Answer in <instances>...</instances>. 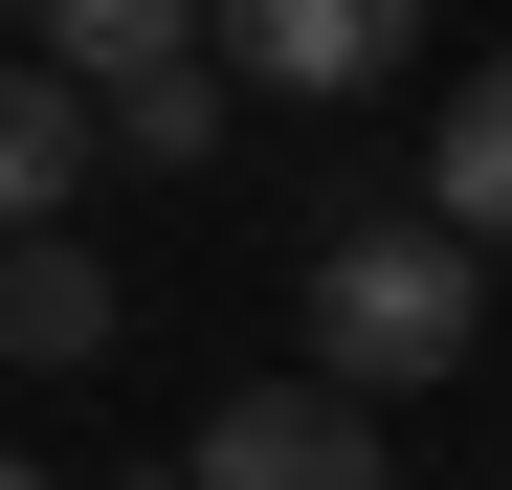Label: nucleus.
I'll return each instance as SVG.
<instances>
[{
	"instance_id": "1",
	"label": "nucleus",
	"mask_w": 512,
	"mask_h": 490,
	"mask_svg": "<svg viewBox=\"0 0 512 490\" xmlns=\"http://www.w3.org/2000/svg\"><path fill=\"white\" fill-rule=\"evenodd\" d=\"M490 335V245L468 223H357L312 268V379H357V401H401V379H446Z\"/></svg>"
},
{
	"instance_id": "2",
	"label": "nucleus",
	"mask_w": 512,
	"mask_h": 490,
	"mask_svg": "<svg viewBox=\"0 0 512 490\" xmlns=\"http://www.w3.org/2000/svg\"><path fill=\"white\" fill-rule=\"evenodd\" d=\"M179 468H201V490H401L357 379H245V401H201V446H179Z\"/></svg>"
},
{
	"instance_id": "3",
	"label": "nucleus",
	"mask_w": 512,
	"mask_h": 490,
	"mask_svg": "<svg viewBox=\"0 0 512 490\" xmlns=\"http://www.w3.org/2000/svg\"><path fill=\"white\" fill-rule=\"evenodd\" d=\"M201 45L245 67V90H379V67L423 45V0H201Z\"/></svg>"
},
{
	"instance_id": "4",
	"label": "nucleus",
	"mask_w": 512,
	"mask_h": 490,
	"mask_svg": "<svg viewBox=\"0 0 512 490\" xmlns=\"http://www.w3.org/2000/svg\"><path fill=\"white\" fill-rule=\"evenodd\" d=\"M90 156H112V112L67 90V67H0V245L67 223V179H90Z\"/></svg>"
},
{
	"instance_id": "5",
	"label": "nucleus",
	"mask_w": 512,
	"mask_h": 490,
	"mask_svg": "<svg viewBox=\"0 0 512 490\" xmlns=\"http://www.w3.org/2000/svg\"><path fill=\"white\" fill-rule=\"evenodd\" d=\"M423 201H446L468 245H512V67H468V90L423 112Z\"/></svg>"
},
{
	"instance_id": "6",
	"label": "nucleus",
	"mask_w": 512,
	"mask_h": 490,
	"mask_svg": "<svg viewBox=\"0 0 512 490\" xmlns=\"http://www.w3.org/2000/svg\"><path fill=\"white\" fill-rule=\"evenodd\" d=\"M0 335H23V357H112V268L67 223H23V245H0Z\"/></svg>"
},
{
	"instance_id": "7",
	"label": "nucleus",
	"mask_w": 512,
	"mask_h": 490,
	"mask_svg": "<svg viewBox=\"0 0 512 490\" xmlns=\"http://www.w3.org/2000/svg\"><path fill=\"white\" fill-rule=\"evenodd\" d=\"M223 90H245L223 45H156L134 90H90V112H112V156H179V179H201V134H223Z\"/></svg>"
},
{
	"instance_id": "8",
	"label": "nucleus",
	"mask_w": 512,
	"mask_h": 490,
	"mask_svg": "<svg viewBox=\"0 0 512 490\" xmlns=\"http://www.w3.org/2000/svg\"><path fill=\"white\" fill-rule=\"evenodd\" d=\"M23 23H45V67H67V90H134L156 45H201V0H23Z\"/></svg>"
},
{
	"instance_id": "9",
	"label": "nucleus",
	"mask_w": 512,
	"mask_h": 490,
	"mask_svg": "<svg viewBox=\"0 0 512 490\" xmlns=\"http://www.w3.org/2000/svg\"><path fill=\"white\" fill-rule=\"evenodd\" d=\"M134 490H201V468H134Z\"/></svg>"
},
{
	"instance_id": "10",
	"label": "nucleus",
	"mask_w": 512,
	"mask_h": 490,
	"mask_svg": "<svg viewBox=\"0 0 512 490\" xmlns=\"http://www.w3.org/2000/svg\"><path fill=\"white\" fill-rule=\"evenodd\" d=\"M0 490H45V468H0Z\"/></svg>"
}]
</instances>
